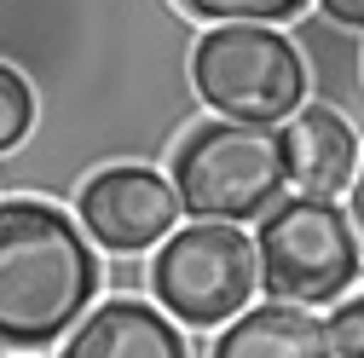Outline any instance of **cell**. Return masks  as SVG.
<instances>
[{
	"label": "cell",
	"mask_w": 364,
	"mask_h": 358,
	"mask_svg": "<svg viewBox=\"0 0 364 358\" xmlns=\"http://www.w3.org/2000/svg\"><path fill=\"white\" fill-rule=\"evenodd\" d=\"M324 18H336L341 29H364V0H318Z\"/></svg>",
	"instance_id": "cell-13"
},
{
	"label": "cell",
	"mask_w": 364,
	"mask_h": 358,
	"mask_svg": "<svg viewBox=\"0 0 364 358\" xmlns=\"http://www.w3.org/2000/svg\"><path fill=\"white\" fill-rule=\"evenodd\" d=\"M284 133L266 121H208L173 151V191L191 219H260L284 202Z\"/></svg>",
	"instance_id": "cell-2"
},
{
	"label": "cell",
	"mask_w": 364,
	"mask_h": 358,
	"mask_svg": "<svg viewBox=\"0 0 364 358\" xmlns=\"http://www.w3.org/2000/svg\"><path fill=\"white\" fill-rule=\"evenodd\" d=\"M35 121V93H29V81L18 70L0 64V151H12L23 133Z\"/></svg>",
	"instance_id": "cell-11"
},
{
	"label": "cell",
	"mask_w": 364,
	"mask_h": 358,
	"mask_svg": "<svg viewBox=\"0 0 364 358\" xmlns=\"http://www.w3.org/2000/svg\"><path fill=\"white\" fill-rule=\"evenodd\" d=\"M324 335H330V352L336 358H364V295H353V300H341L330 312Z\"/></svg>",
	"instance_id": "cell-12"
},
{
	"label": "cell",
	"mask_w": 364,
	"mask_h": 358,
	"mask_svg": "<svg viewBox=\"0 0 364 358\" xmlns=\"http://www.w3.org/2000/svg\"><path fill=\"white\" fill-rule=\"evenodd\" d=\"M208 358H336V352H330L324 318H312L306 306L272 300V306L237 312V318L220 330Z\"/></svg>",
	"instance_id": "cell-9"
},
{
	"label": "cell",
	"mask_w": 364,
	"mask_h": 358,
	"mask_svg": "<svg viewBox=\"0 0 364 358\" xmlns=\"http://www.w3.org/2000/svg\"><path fill=\"white\" fill-rule=\"evenodd\" d=\"M353 226H358V243H364V168L353 179Z\"/></svg>",
	"instance_id": "cell-14"
},
{
	"label": "cell",
	"mask_w": 364,
	"mask_h": 358,
	"mask_svg": "<svg viewBox=\"0 0 364 358\" xmlns=\"http://www.w3.org/2000/svg\"><path fill=\"white\" fill-rule=\"evenodd\" d=\"M284 162H289V179L301 185V197L336 202L358 179V139L336 110L301 104L289 116V127H284Z\"/></svg>",
	"instance_id": "cell-7"
},
{
	"label": "cell",
	"mask_w": 364,
	"mask_h": 358,
	"mask_svg": "<svg viewBox=\"0 0 364 358\" xmlns=\"http://www.w3.org/2000/svg\"><path fill=\"white\" fill-rule=\"evenodd\" d=\"M260 283V254L237 226L220 219H191L179 226L156 260H151V289L168 306V318L186 324H232L237 312H249V295Z\"/></svg>",
	"instance_id": "cell-5"
},
{
	"label": "cell",
	"mask_w": 364,
	"mask_h": 358,
	"mask_svg": "<svg viewBox=\"0 0 364 358\" xmlns=\"http://www.w3.org/2000/svg\"><path fill=\"white\" fill-rule=\"evenodd\" d=\"M179 6L220 23H278V18H295L306 0H179Z\"/></svg>",
	"instance_id": "cell-10"
},
{
	"label": "cell",
	"mask_w": 364,
	"mask_h": 358,
	"mask_svg": "<svg viewBox=\"0 0 364 358\" xmlns=\"http://www.w3.org/2000/svg\"><path fill=\"white\" fill-rule=\"evenodd\" d=\"M260 283L272 300L289 306H330L364 272L358 226L324 197H289L260 219Z\"/></svg>",
	"instance_id": "cell-3"
},
{
	"label": "cell",
	"mask_w": 364,
	"mask_h": 358,
	"mask_svg": "<svg viewBox=\"0 0 364 358\" xmlns=\"http://www.w3.org/2000/svg\"><path fill=\"white\" fill-rule=\"evenodd\" d=\"M99 289L81 226L53 202H0V347H47L75 330Z\"/></svg>",
	"instance_id": "cell-1"
},
{
	"label": "cell",
	"mask_w": 364,
	"mask_h": 358,
	"mask_svg": "<svg viewBox=\"0 0 364 358\" xmlns=\"http://www.w3.org/2000/svg\"><path fill=\"white\" fill-rule=\"evenodd\" d=\"M191 81L214 116L278 127L306 99V64L295 40L266 23H220L197 40Z\"/></svg>",
	"instance_id": "cell-4"
},
{
	"label": "cell",
	"mask_w": 364,
	"mask_h": 358,
	"mask_svg": "<svg viewBox=\"0 0 364 358\" xmlns=\"http://www.w3.org/2000/svg\"><path fill=\"white\" fill-rule=\"evenodd\" d=\"M64 358H191V352H186L168 312L116 295L75 324Z\"/></svg>",
	"instance_id": "cell-8"
},
{
	"label": "cell",
	"mask_w": 364,
	"mask_h": 358,
	"mask_svg": "<svg viewBox=\"0 0 364 358\" xmlns=\"http://www.w3.org/2000/svg\"><path fill=\"white\" fill-rule=\"evenodd\" d=\"M81 232L93 237L110 254H139L151 243H168L179 226L173 219L186 214L179 208L173 179H162L156 168H105L81 185Z\"/></svg>",
	"instance_id": "cell-6"
}]
</instances>
